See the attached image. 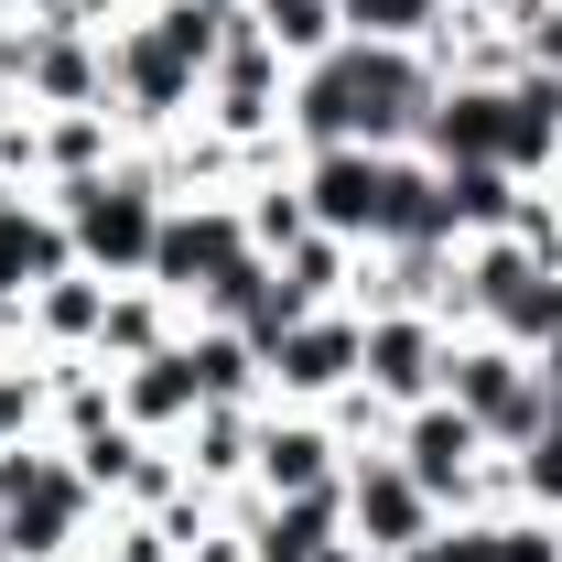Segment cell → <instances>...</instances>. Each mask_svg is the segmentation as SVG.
Listing matches in <instances>:
<instances>
[{"label": "cell", "instance_id": "obj_26", "mask_svg": "<svg viewBox=\"0 0 562 562\" xmlns=\"http://www.w3.org/2000/svg\"><path fill=\"white\" fill-rule=\"evenodd\" d=\"M11 55H22V0H0V76H11Z\"/></svg>", "mask_w": 562, "mask_h": 562}, {"label": "cell", "instance_id": "obj_1", "mask_svg": "<svg viewBox=\"0 0 562 562\" xmlns=\"http://www.w3.org/2000/svg\"><path fill=\"white\" fill-rule=\"evenodd\" d=\"M443 98V66L422 44H325L314 66H292V151H325V140H357V151H412L422 120Z\"/></svg>", "mask_w": 562, "mask_h": 562}, {"label": "cell", "instance_id": "obj_24", "mask_svg": "<svg viewBox=\"0 0 562 562\" xmlns=\"http://www.w3.org/2000/svg\"><path fill=\"white\" fill-rule=\"evenodd\" d=\"M443 11H454V0H336L347 44H432Z\"/></svg>", "mask_w": 562, "mask_h": 562}, {"label": "cell", "instance_id": "obj_14", "mask_svg": "<svg viewBox=\"0 0 562 562\" xmlns=\"http://www.w3.org/2000/svg\"><path fill=\"white\" fill-rule=\"evenodd\" d=\"M195 314L173 303V292H151V281H109V325H98V368H140V357H162L184 336Z\"/></svg>", "mask_w": 562, "mask_h": 562}, {"label": "cell", "instance_id": "obj_18", "mask_svg": "<svg viewBox=\"0 0 562 562\" xmlns=\"http://www.w3.org/2000/svg\"><path fill=\"white\" fill-rule=\"evenodd\" d=\"M184 357H195V390L227 401V412H260V401H271V368H260V347H249L238 325H206V314H195V325H184Z\"/></svg>", "mask_w": 562, "mask_h": 562}, {"label": "cell", "instance_id": "obj_5", "mask_svg": "<svg viewBox=\"0 0 562 562\" xmlns=\"http://www.w3.org/2000/svg\"><path fill=\"white\" fill-rule=\"evenodd\" d=\"M238 260H260L249 249V216H238V195H173L162 206V227H151V292H173L184 314H206L216 281L238 271Z\"/></svg>", "mask_w": 562, "mask_h": 562}, {"label": "cell", "instance_id": "obj_16", "mask_svg": "<svg viewBox=\"0 0 562 562\" xmlns=\"http://www.w3.org/2000/svg\"><path fill=\"white\" fill-rule=\"evenodd\" d=\"M33 140H44V184H76V173H109L131 131L120 109H33Z\"/></svg>", "mask_w": 562, "mask_h": 562}, {"label": "cell", "instance_id": "obj_21", "mask_svg": "<svg viewBox=\"0 0 562 562\" xmlns=\"http://www.w3.org/2000/svg\"><path fill=\"white\" fill-rule=\"evenodd\" d=\"M357 260H368V249H347V238H325V227H314V238H292V249H281L271 271H281V292H292L303 314H325V303H357Z\"/></svg>", "mask_w": 562, "mask_h": 562}, {"label": "cell", "instance_id": "obj_15", "mask_svg": "<svg viewBox=\"0 0 562 562\" xmlns=\"http://www.w3.org/2000/svg\"><path fill=\"white\" fill-rule=\"evenodd\" d=\"M22 325H33V357H98V325H109V281H98V271L44 281V292L22 303Z\"/></svg>", "mask_w": 562, "mask_h": 562}, {"label": "cell", "instance_id": "obj_23", "mask_svg": "<svg viewBox=\"0 0 562 562\" xmlns=\"http://www.w3.org/2000/svg\"><path fill=\"white\" fill-rule=\"evenodd\" d=\"M238 216H249V249H260V260H281L292 238H314V206H303V184H292V173L238 184Z\"/></svg>", "mask_w": 562, "mask_h": 562}, {"label": "cell", "instance_id": "obj_2", "mask_svg": "<svg viewBox=\"0 0 562 562\" xmlns=\"http://www.w3.org/2000/svg\"><path fill=\"white\" fill-rule=\"evenodd\" d=\"M44 206L66 216V238H76V271H98V281H140L151 271V227H162V184H151V162L140 151H120L109 173H76V184H44Z\"/></svg>", "mask_w": 562, "mask_h": 562}, {"label": "cell", "instance_id": "obj_22", "mask_svg": "<svg viewBox=\"0 0 562 562\" xmlns=\"http://www.w3.org/2000/svg\"><path fill=\"white\" fill-rule=\"evenodd\" d=\"M249 22H260V44H271L281 66H314L325 44H347L336 0H249Z\"/></svg>", "mask_w": 562, "mask_h": 562}, {"label": "cell", "instance_id": "obj_8", "mask_svg": "<svg viewBox=\"0 0 562 562\" xmlns=\"http://www.w3.org/2000/svg\"><path fill=\"white\" fill-rule=\"evenodd\" d=\"M390 454H401L422 487L443 497V519H465V508H476V465H487L497 443H487V432H476L465 412H454L443 390H432V401H412V412L390 422Z\"/></svg>", "mask_w": 562, "mask_h": 562}, {"label": "cell", "instance_id": "obj_29", "mask_svg": "<svg viewBox=\"0 0 562 562\" xmlns=\"http://www.w3.org/2000/svg\"><path fill=\"white\" fill-rule=\"evenodd\" d=\"M0 508H11V454H0Z\"/></svg>", "mask_w": 562, "mask_h": 562}, {"label": "cell", "instance_id": "obj_13", "mask_svg": "<svg viewBox=\"0 0 562 562\" xmlns=\"http://www.w3.org/2000/svg\"><path fill=\"white\" fill-rule=\"evenodd\" d=\"M195 412H206V390H195V357H184V336H173L162 357H140V368H120V422H131V432L173 443Z\"/></svg>", "mask_w": 562, "mask_h": 562}, {"label": "cell", "instance_id": "obj_3", "mask_svg": "<svg viewBox=\"0 0 562 562\" xmlns=\"http://www.w3.org/2000/svg\"><path fill=\"white\" fill-rule=\"evenodd\" d=\"M109 530V497L87 487L66 443H22L11 454V508H0V562H76Z\"/></svg>", "mask_w": 562, "mask_h": 562}, {"label": "cell", "instance_id": "obj_9", "mask_svg": "<svg viewBox=\"0 0 562 562\" xmlns=\"http://www.w3.org/2000/svg\"><path fill=\"white\" fill-rule=\"evenodd\" d=\"M195 120H206V131H227V140H271L281 120H292V66L260 44V22H249V33H238V44L206 66V98H195Z\"/></svg>", "mask_w": 562, "mask_h": 562}, {"label": "cell", "instance_id": "obj_30", "mask_svg": "<svg viewBox=\"0 0 562 562\" xmlns=\"http://www.w3.org/2000/svg\"><path fill=\"white\" fill-rule=\"evenodd\" d=\"M552 184H562V173H552Z\"/></svg>", "mask_w": 562, "mask_h": 562}, {"label": "cell", "instance_id": "obj_17", "mask_svg": "<svg viewBox=\"0 0 562 562\" xmlns=\"http://www.w3.org/2000/svg\"><path fill=\"white\" fill-rule=\"evenodd\" d=\"M443 173V216H454V238H508L519 206H530V184L508 173V162H432Z\"/></svg>", "mask_w": 562, "mask_h": 562}, {"label": "cell", "instance_id": "obj_11", "mask_svg": "<svg viewBox=\"0 0 562 562\" xmlns=\"http://www.w3.org/2000/svg\"><path fill=\"white\" fill-rule=\"evenodd\" d=\"M443 314H368V357H357V390L368 401H390V412H412L443 390Z\"/></svg>", "mask_w": 562, "mask_h": 562}, {"label": "cell", "instance_id": "obj_7", "mask_svg": "<svg viewBox=\"0 0 562 562\" xmlns=\"http://www.w3.org/2000/svg\"><path fill=\"white\" fill-rule=\"evenodd\" d=\"M357 357H368V314H357V303L303 314V325L271 347V401L281 412H325L336 390H357Z\"/></svg>", "mask_w": 562, "mask_h": 562}, {"label": "cell", "instance_id": "obj_20", "mask_svg": "<svg viewBox=\"0 0 562 562\" xmlns=\"http://www.w3.org/2000/svg\"><path fill=\"white\" fill-rule=\"evenodd\" d=\"M443 562H562V530L541 508H497V519H443Z\"/></svg>", "mask_w": 562, "mask_h": 562}, {"label": "cell", "instance_id": "obj_10", "mask_svg": "<svg viewBox=\"0 0 562 562\" xmlns=\"http://www.w3.org/2000/svg\"><path fill=\"white\" fill-rule=\"evenodd\" d=\"M336 476H347L336 422L260 401V432H249V487H260V497H314V487H336Z\"/></svg>", "mask_w": 562, "mask_h": 562}, {"label": "cell", "instance_id": "obj_27", "mask_svg": "<svg viewBox=\"0 0 562 562\" xmlns=\"http://www.w3.org/2000/svg\"><path fill=\"white\" fill-rule=\"evenodd\" d=\"M530 368H541V390H562V336H552V347H530Z\"/></svg>", "mask_w": 562, "mask_h": 562}, {"label": "cell", "instance_id": "obj_6", "mask_svg": "<svg viewBox=\"0 0 562 562\" xmlns=\"http://www.w3.org/2000/svg\"><path fill=\"white\" fill-rule=\"evenodd\" d=\"M336 497H347V541H357L368 562H401V552H422V541H443V497L422 487V476L390 454V443L347 454Z\"/></svg>", "mask_w": 562, "mask_h": 562}, {"label": "cell", "instance_id": "obj_28", "mask_svg": "<svg viewBox=\"0 0 562 562\" xmlns=\"http://www.w3.org/2000/svg\"><path fill=\"white\" fill-rule=\"evenodd\" d=\"M325 562H368V552H357V541H336V552H325Z\"/></svg>", "mask_w": 562, "mask_h": 562}, {"label": "cell", "instance_id": "obj_4", "mask_svg": "<svg viewBox=\"0 0 562 562\" xmlns=\"http://www.w3.org/2000/svg\"><path fill=\"white\" fill-rule=\"evenodd\" d=\"M443 401L487 432L497 454H519L530 432H541V412H552V390H541V368H530V347H508V336H443Z\"/></svg>", "mask_w": 562, "mask_h": 562}, {"label": "cell", "instance_id": "obj_25", "mask_svg": "<svg viewBox=\"0 0 562 562\" xmlns=\"http://www.w3.org/2000/svg\"><path fill=\"white\" fill-rule=\"evenodd\" d=\"M508 465H519V508L562 519V422H541V432H530V443H519Z\"/></svg>", "mask_w": 562, "mask_h": 562}, {"label": "cell", "instance_id": "obj_12", "mask_svg": "<svg viewBox=\"0 0 562 562\" xmlns=\"http://www.w3.org/2000/svg\"><path fill=\"white\" fill-rule=\"evenodd\" d=\"M76 271V238H66V216L44 206V195H0V303L22 314L44 281H66Z\"/></svg>", "mask_w": 562, "mask_h": 562}, {"label": "cell", "instance_id": "obj_19", "mask_svg": "<svg viewBox=\"0 0 562 562\" xmlns=\"http://www.w3.org/2000/svg\"><path fill=\"white\" fill-rule=\"evenodd\" d=\"M249 432H260V412H227V401H206V412L173 432V454H184V476L195 487H249Z\"/></svg>", "mask_w": 562, "mask_h": 562}]
</instances>
